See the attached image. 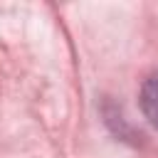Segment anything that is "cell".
<instances>
[{"mask_svg":"<svg viewBox=\"0 0 158 158\" xmlns=\"http://www.w3.org/2000/svg\"><path fill=\"white\" fill-rule=\"evenodd\" d=\"M141 109L146 118L158 128V72H153L141 89Z\"/></svg>","mask_w":158,"mask_h":158,"instance_id":"cell-1","label":"cell"}]
</instances>
